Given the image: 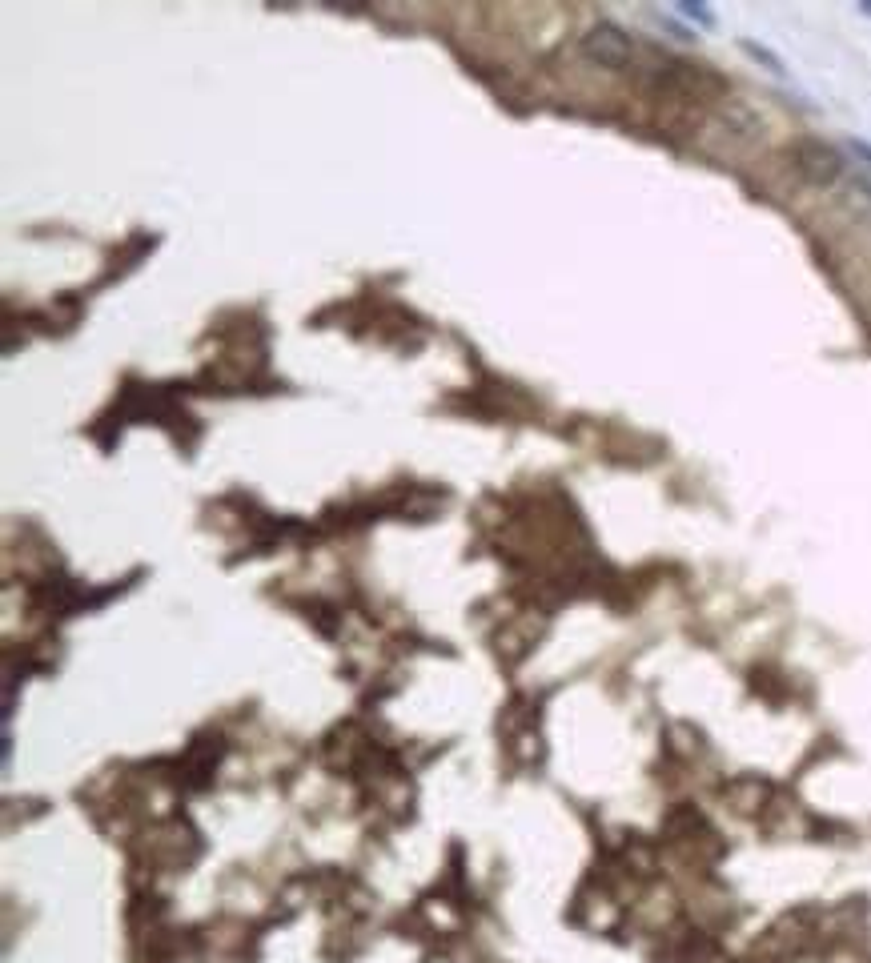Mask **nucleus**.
Returning a JSON list of instances; mask_svg holds the SVG:
<instances>
[{
  "instance_id": "nucleus-1",
  "label": "nucleus",
  "mask_w": 871,
  "mask_h": 963,
  "mask_svg": "<svg viewBox=\"0 0 871 963\" xmlns=\"http://www.w3.org/2000/svg\"><path fill=\"white\" fill-rule=\"evenodd\" d=\"M583 53H587L595 65H603V69H627V65L635 61V45H631V37H627L619 25H611V21H599V25L587 29V37H583Z\"/></svg>"
},
{
  "instance_id": "nucleus-2",
  "label": "nucleus",
  "mask_w": 871,
  "mask_h": 963,
  "mask_svg": "<svg viewBox=\"0 0 871 963\" xmlns=\"http://www.w3.org/2000/svg\"><path fill=\"white\" fill-rule=\"evenodd\" d=\"M795 161H799V173L811 181V185H835L843 177V157L839 149L823 145V141H803L795 149Z\"/></svg>"
},
{
  "instance_id": "nucleus-3",
  "label": "nucleus",
  "mask_w": 871,
  "mask_h": 963,
  "mask_svg": "<svg viewBox=\"0 0 871 963\" xmlns=\"http://www.w3.org/2000/svg\"><path fill=\"white\" fill-rule=\"evenodd\" d=\"M687 21H695V25H703V29H715V13L707 9V5H695V0H683V5H675Z\"/></svg>"
},
{
  "instance_id": "nucleus-4",
  "label": "nucleus",
  "mask_w": 871,
  "mask_h": 963,
  "mask_svg": "<svg viewBox=\"0 0 871 963\" xmlns=\"http://www.w3.org/2000/svg\"><path fill=\"white\" fill-rule=\"evenodd\" d=\"M743 49H747V53H751L755 61H763V65H767V69H771L775 77H783V73H787V69H783V61H779L775 53H767L763 45H755V41H743Z\"/></svg>"
},
{
  "instance_id": "nucleus-5",
  "label": "nucleus",
  "mask_w": 871,
  "mask_h": 963,
  "mask_svg": "<svg viewBox=\"0 0 871 963\" xmlns=\"http://www.w3.org/2000/svg\"><path fill=\"white\" fill-rule=\"evenodd\" d=\"M847 153L871 169V141H859V137H851V141H847Z\"/></svg>"
},
{
  "instance_id": "nucleus-6",
  "label": "nucleus",
  "mask_w": 871,
  "mask_h": 963,
  "mask_svg": "<svg viewBox=\"0 0 871 963\" xmlns=\"http://www.w3.org/2000/svg\"><path fill=\"white\" fill-rule=\"evenodd\" d=\"M859 13H863V17H871V0H863V5H859Z\"/></svg>"
}]
</instances>
